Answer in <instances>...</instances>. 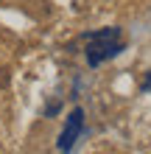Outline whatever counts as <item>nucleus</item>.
Instances as JSON below:
<instances>
[{
  "label": "nucleus",
  "instance_id": "obj_3",
  "mask_svg": "<svg viewBox=\"0 0 151 154\" xmlns=\"http://www.w3.org/2000/svg\"><path fill=\"white\" fill-rule=\"evenodd\" d=\"M140 90H143V93H151V73H146V79H143V84H140Z\"/></svg>",
  "mask_w": 151,
  "mask_h": 154
},
{
  "label": "nucleus",
  "instance_id": "obj_2",
  "mask_svg": "<svg viewBox=\"0 0 151 154\" xmlns=\"http://www.w3.org/2000/svg\"><path fill=\"white\" fill-rule=\"evenodd\" d=\"M81 132H84V109H81V106H76V109L65 118V129H62L59 143H56L59 151L62 154H70L73 146H76V140L81 137Z\"/></svg>",
  "mask_w": 151,
  "mask_h": 154
},
{
  "label": "nucleus",
  "instance_id": "obj_1",
  "mask_svg": "<svg viewBox=\"0 0 151 154\" xmlns=\"http://www.w3.org/2000/svg\"><path fill=\"white\" fill-rule=\"evenodd\" d=\"M84 42H87V65H90V67H98L101 62L118 56V53L123 51L120 28H98V31H90V34H84Z\"/></svg>",
  "mask_w": 151,
  "mask_h": 154
}]
</instances>
